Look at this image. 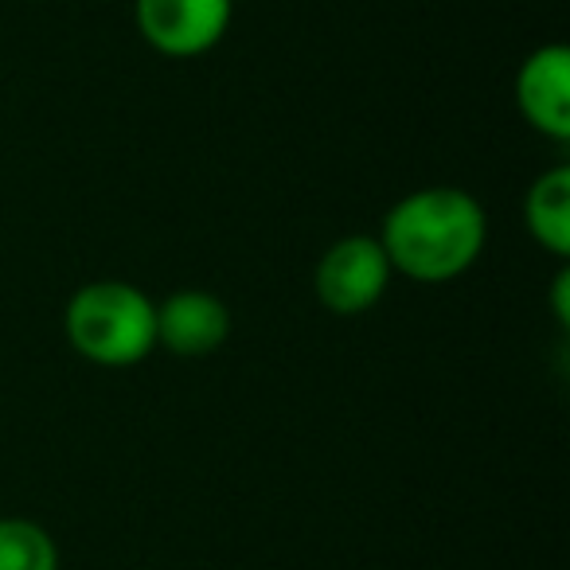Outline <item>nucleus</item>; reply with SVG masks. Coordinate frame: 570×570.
Returning a JSON list of instances; mask_svg holds the SVG:
<instances>
[{
  "mask_svg": "<svg viewBox=\"0 0 570 570\" xmlns=\"http://www.w3.org/2000/svg\"><path fill=\"white\" fill-rule=\"evenodd\" d=\"M489 219L465 188H419L383 215L380 246L391 269L422 285L461 277L484 250Z\"/></svg>",
  "mask_w": 570,
  "mask_h": 570,
  "instance_id": "nucleus-1",
  "label": "nucleus"
},
{
  "mask_svg": "<svg viewBox=\"0 0 570 570\" xmlns=\"http://www.w3.org/2000/svg\"><path fill=\"white\" fill-rule=\"evenodd\" d=\"M391 274L395 269H391L380 238L348 235L321 254L313 285H317V297L325 309H333L336 317H356L387 294Z\"/></svg>",
  "mask_w": 570,
  "mask_h": 570,
  "instance_id": "nucleus-3",
  "label": "nucleus"
},
{
  "mask_svg": "<svg viewBox=\"0 0 570 570\" xmlns=\"http://www.w3.org/2000/svg\"><path fill=\"white\" fill-rule=\"evenodd\" d=\"M515 106L551 141H570V51L543 43L523 59L515 75Z\"/></svg>",
  "mask_w": 570,
  "mask_h": 570,
  "instance_id": "nucleus-5",
  "label": "nucleus"
},
{
  "mask_svg": "<svg viewBox=\"0 0 570 570\" xmlns=\"http://www.w3.org/2000/svg\"><path fill=\"white\" fill-rule=\"evenodd\" d=\"M230 333V313L207 289H180L157 305V344L176 356H207Z\"/></svg>",
  "mask_w": 570,
  "mask_h": 570,
  "instance_id": "nucleus-6",
  "label": "nucleus"
},
{
  "mask_svg": "<svg viewBox=\"0 0 570 570\" xmlns=\"http://www.w3.org/2000/svg\"><path fill=\"white\" fill-rule=\"evenodd\" d=\"M0 570H59V547L40 523L0 520Z\"/></svg>",
  "mask_w": 570,
  "mask_h": 570,
  "instance_id": "nucleus-8",
  "label": "nucleus"
},
{
  "mask_svg": "<svg viewBox=\"0 0 570 570\" xmlns=\"http://www.w3.org/2000/svg\"><path fill=\"white\" fill-rule=\"evenodd\" d=\"M67 341L82 360L134 367L157 348V305L129 282H90L67 302Z\"/></svg>",
  "mask_w": 570,
  "mask_h": 570,
  "instance_id": "nucleus-2",
  "label": "nucleus"
},
{
  "mask_svg": "<svg viewBox=\"0 0 570 570\" xmlns=\"http://www.w3.org/2000/svg\"><path fill=\"white\" fill-rule=\"evenodd\" d=\"M523 223H528V235L539 246L554 254V258H567L570 254V168H547L543 176H535V184L523 196Z\"/></svg>",
  "mask_w": 570,
  "mask_h": 570,
  "instance_id": "nucleus-7",
  "label": "nucleus"
},
{
  "mask_svg": "<svg viewBox=\"0 0 570 570\" xmlns=\"http://www.w3.org/2000/svg\"><path fill=\"white\" fill-rule=\"evenodd\" d=\"M235 0H134L145 43L168 59H196L227 36Z\"/></svg>",
  "mask_w": 570,
  "mask_h": 570,
  "instance_id": "nucleus-4",
  "label": "nucleus"
},
{
  "mask_svg": "<svg viewBox=\"0 0 570 570\" xmlns=\"http://www.w3.org/2000/svg\"><path fill=\"white\" fill-rule=\"evenodd\" d=\"M551 305H554V317H559V325L567 328L570 325V274H567V269H559V274H554Z\"/></svg>",
  "mask_w": 570,
  "mask_h": 570,
  "instance_id": "nucleus-9",
  "label": "nucleus"
}]
</instances>
